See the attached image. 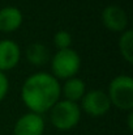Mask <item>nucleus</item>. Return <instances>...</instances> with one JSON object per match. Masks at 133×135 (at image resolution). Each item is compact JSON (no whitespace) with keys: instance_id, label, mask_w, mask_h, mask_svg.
<instances>
[{"instance_id":"nucleus-1","label":"nucleus","mask_w":133,"mask_h":135,"mask_svg":"<svg viewBox=\"0 0 133 135\" xmlns=\"http://www.w3.org/2000/svg\"><path fill=\"white\" fill-rule=\"evenodd\" d=\"M60 93L61 87L56 78L47 72H37L25 80L21 97L31 113L42 114L59 101Z\"/></svg>"},{"instance_id":"nucleus-2","label":"nucleus","mask_w":133,"mask_h":135,"mask_svg":"<svg viewBox=\"0 0 133 135\" xmlns=\"http://www.w3.org/2000/svg\"><path fill=\"white\" fill-rule=\"evenodd\" d=\"M81 118V109L77 102L68 100H59L51 108V122L60 131L73 129Z\"/></svg>"},{"instance_id":"nucleus-3","label":"nucleus","mask_w":133,"mask_h":135,"mask_svg":"<svg viewBox=\"0 0 133 135\" xmlns=\"http://www.w3.org/2000/svg\"><path fill=\"white\" fill-rule=\"evenodd\" d=\"M81 67V58L78 52L73 49H64L57 50V52L54 55L51 60V68H52V76L59 79L68 80L73 78Z\"/></svg>"},{"instance_id":"nucleus-4","label":"nucleus","mask_w":133,"mask_h":135,"mask_svg":"<svg viewBox=\"0 0 133 135\" xmlns=\"http://www.w3.org/2000/svg\"><path fill=\"white\" fill-rule=\"evenodd\" d=\"M111 104L121 110L133 109V80L128 75H119L110 83L107 93Z\"/></svg>"},{"instance_id":"nucleus-5","label":"nucleus","mask_w":133,"mask_h":135,"mask_svg":"<svg viewBox=\"0 0 133 135\" xmlns=\"http://www.w3.org/2000/svg\"><path fill=\"white\" fill-rule=\"evenodd\" d=\"M81 100H82V109L91 117L104 115L111 108V101L107 93L99 89H94L85 93Z\"/></svg>"},{"instance_id":"nucleus-6","label":"nucleus","mask_w":133,"mask_h":135,"mask_svg":"<svg viewBox=\"0 0 133 135\" xmlns=\"http://www.w3.org/2000/svg\"><path fill=\"white\" fill-rule=\"evenodd\" d=\"M43 117L41 114L30 112L17 119L13 129V135H43Z\"/></svg>"},{"instance_id":"nucleus-7","label":"nucleus","mask_w":133,"mask_h":135,"mask_svg":"<svg viewBox=\"0 0 133 135\" xmlns=\"http://www.w3.org/2000/svg\"><path fill=\"white\" fill-rule=\"evenodd\" d=\"M103 25L112 32H124L128 26V16L119 5H108L102 12Z\"/></svg>"},{"instance_id":"nucleus-8","label":"nucleus","mask_w":133,"mask_h":135,"mask_svg":"<svg viewBox=\"0 0 133 135\" xmlns=\"http://www.w3.org/2000/svg\"><path fill=\"white\" fill-rule=\"evenodd\" d=\"M21 59V50L12 40L0 41V71H9L14 68Z\"/></svg>"},{"instance_id":"nucleus-9","label":"nucleus","mask_w":133,"mask_h":135,"mask_svg":"<svg viewBox=\"0 0 133 135\" xmlns=\"http://www.w3.org/2000/svg\"><path fill=\"white\" fill-rule=\"evenodd\" d=\"M24 21L22 12L16 7H4L0 9V32L9 33L17 30Z\"/></svg>"},{"instance_id":"nucleus-10","label":"nucleus","mask_w":133,"mask_h":135,"mask_svg":"<svg viewBox=\"0 0 133 135\" xmlns=\"http://www.w3.org/2000/svg\"><path fill=\"white\" fill-rule=\"evenodd\" d=\"M85 90H86V85H85L84 80H81L78 78H71L63 85L61 92L65 96V100L77 102L78 100H81L84 97Z\"/></svg>"},{"instance_id":"nucleus-11","label":"nucleus","mask_w":133,"mask_h":135,"mask_svg":"<svg viewBox=\"0 0 133 135\" xmlns=\"http://www.w3.org/2000/svg\"><path fill=\"white\" fill-rule=\"evenodd\" d=\"M26 59L33 64V66H43L48 62V50L43 44L34 42L26 49Z\"/></svg>"},{"instance_id":"nucleus-12","label":"nucleus","mask_w":133,"mask_h":135,"mask_svg":"<svg viewBox=\"0 0 133 135\" xmlns=\"http://www.w3.org/2000/svg\"><path fill=\"white\" fill-rule=\"evenodd\" d=\"M119 50L123 58L128 62H133V32L131 29L124 30L119 38Z\"/></svg>"},{"instance_id":"nucleus-13","label":"nucleus","mask_w":133,"mask_h":135,"mask_svg":"<svg viewBox=\"0 0 133 135\" xmlns=\"http://www.w3.org/2000/svg\"><path fill=\"white\" fill-rule=\"evenodd\" d=\"M54 44L57 47V50L69 49L71 44H72V37L67 30H59L54 37Z\"/></svg>"},{"instance_id":"nucleus-14","label":"nucleus","mask_w":133,"mask_h":135,"mask_svg":"<svg viewBox=\"0 0 133 135\" xmlns=\"http://www.w3.org/2000/svg\"><path fill=\"white\" fill-rule=\"evenodd\" d=\"M9 89V81H8V78L5 76L4 72L0 71V101L4 100V97L7 96Z\"/></svg>"},{"instance_id":"nucleus-15","label":"nucleus","mask_w":133,"mask_h":135,"mask_svg":"<svg viewBox=\"0 0 133 135\" xmlns=\"http://www.w3.org/2000/svg\"><path fill=\"white\" fill-rule=\"evenodd\" d=\"M128 129L132 131L133 130V113L132 110L129 112V114H128Z\"/></svg>"}]
</instances>
